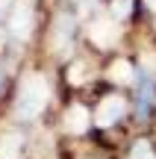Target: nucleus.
I'll return each instance as SVG.
<instances>
[{
  "instance_id": "obj_1",
  "label": "nucleus",
  "mask_w": 156,
  "mask_h": 159,
  "mask_svg": "<svg viewBox=\"0 0 156 159\" xmlns=\"http://www.w3.org/2000/svg\"><path fill=\"white\" fill-rule=\"evenodd\" d=\"M47 83L41 80L38 74H29V77H24L21 80V89H18V115L21 118H35V115L44 109V103H47Z\"/></svg>"
},
{
  "instance_id": "obj_2",
  "label": "nucleus",
  "mask_w": 156,
  "mask_h": 159,
  "mask_svg": "<svg viewBox=\"0 0 156 159\" xmlns=\"http://www.w3.org/2000/svg\"><path fill=\"white\" fill-rule=\"evenodd\" d=\"M124 112H127V103H124V97L109 94V97H103V100H100L97 109H94V124L109 127V124H115V121L121 118Z\"/></svg>"
},
{
  "instance_id": "obj_3",
  "label": "nucleus",
  "mask_w": 156,
  "mask_h": 159,
  "mask_svg": "<svg viewBox=\"0 0 156 159\" xmlns=\"http://www.w3.org/2000/svg\"><path fill=\"white\" fill-rule=\"evenodd\" d=\"M29 30H33V6L27 3V0H21V3L12 9V18H9V33L15 35V39H27Z\"/></svg>"
},
{
  "instance_id": "obj_4",
  "label": "nucleus",
  "mask_w": 156,
  "mask_h": 159,
  "mask_svg": "<svg viewBox=\"0 0 156 159\" xmlns=\"http://www.w3.org/2000/svg\"><path fill=\"white\" fill-rule=\"evenodd\" d=\"M24 153V139L18 133H3L0 136V159H21Z\"/></svg>"
},
{
  "instance_id": "obj_5",
  "label": "nucleus",
  "mask_w": 156,
  "mask_h": 159,
  "mask_svg": "<svg viewBox=\"0 0 156 159\" xmlns=\"http://www.w3.org/2000/svg\"><path fill=\"white\" fill-rule=\"evenodd\" d=\"M71 33H74V21L65 18V15H59L56 18V27H53V44H56V50H68Z\"/></svg>"
},
{
  "instance_id": "obj_6",
  "label": "nucleus",
  "mask_w": 156,
  "mask_h": 159,
  "mask_svg": "<svg viewBox=\"0 0 156 159\" xmlns=\"http://www.w3.org/2000/svg\"><path fill=\"white\" fill-rule=\"evenodd\" d=\"M88 35H91V41H94V44L106 47V44H112V41L118 39V30L112 27L109 21H97V24H91V30H88Z\"/></svg>"
},
{
  "instance_id": "obj_7",
  "label": "nucleus",
  "mask_w": 156,
  "mask_h": 159,
  "mask_svg": "<svg viewBox=\"0 0 156 159\" xmlns=\"http://www.w3.org/2000/svg\"><path fill=\"white\" fill-rule=\"evenodd\" d=\"M88 121H91V115H88L86 106H71L68 115H65V127H68L71 133H86Z\"/></svg>"
},
{
  "instance_id": "obj_8",
  "label": "nucleus",
  "mask_w": 156,
  "mask_h": 159,
  "mask_svg": "<svg viewBox=\"0 0 156 159\" xmlns=\"http://www.w3.org/2000/svg\"><path fill=\"white\" fill-rule=\"evenodd\" d=\"M130 74H133V65H130V62H124V59L112 65V77H115L118 83H130Z\"/></svg>"
},
{
  "instance_id": "obj_9",
  "label": "nucleus",
  "mask_w": 156,
  "mask_h": 159,
  "mask_svg": "<svg viewBox=\"0 0 156 159\" xmlns=\"http://www.w3.org/2000/svg\"><path fill=\"white\" fill-rule=\"evenodd\" d=\"M130 159H156V153H153V148L147 142H136L133 144V153H130Z\"/></svg>"
},
{
  "instance_id": "obj_10",
  "label": "nucleus",
  "mask_w": 156,
  "mask_h": 159,
  "mask_svg": "<svg viewBox=\"0 0 156 159\" xmlns=\"http://www.w3.org/2000/svg\"><path fill=\"white\" fill-rule=\"evenodd\" d=\"M130 12H133V0H115L112 3V15L115 18H127Z\"/></svg>"
},
{
  "instance_id": "obj_11",
  "label": "nucleus",
  "mask_w": 156,
  "mask_h": 159,
  "mask_svg": "<svg viewBox=\"0 0 156 159\" xmlns=\"http://www.w3.org/2000/svg\"><path fill=\"white\" fill-rule=\"evenodd\" d=\"M71 80H74V83H82V65H74V71H71Z\"/></svg>"
},
{
  "instance_id": "obj_12",
  "label": "nucleus",
  "mask_w": 156,
  "mask_h": 159,
  "mask_svg": "<svg viewBox=\"0 0 156 159\" xmlns=\"http://www.w3.org/2000/svg\"><path fill=\"white\" fill-rule=\"evenodd\" d=\"M147 6H150V9H156V0H147Z\"/></svg>"
},
{
  "instance_id": "obj_13",
  "label": "nucleus",
  "mask_w": 156,
  "mask_h": 159,
  "mask_svg": "<svg viewBox=\"0 0 156 159\" xmlns=\"http://www.w3.org/2000/svg\"><path fill=\"white\" fill-rule=\"evenodd\" d=\"M0 39H3V33H0Z\"/></svg>"
}]
</instances>
